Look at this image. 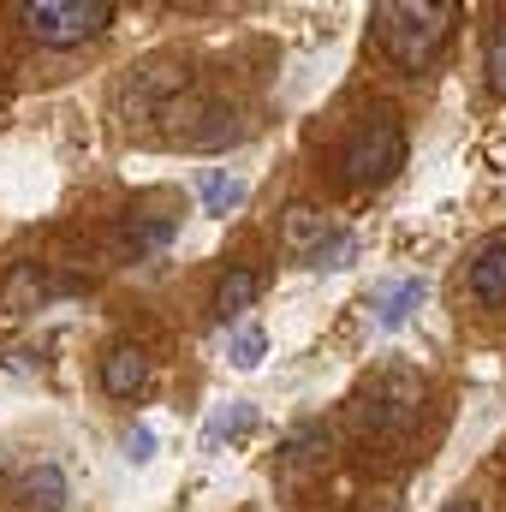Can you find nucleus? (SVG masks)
Returning <instances> with one entry per match:
<instances>
[{
  "instance_id": "f257e3e1",
  "label": "nucleus",
  "mask_w": 506,
  "mask_h": 512,
  "mask_svg": "<svg viewBox=\"0 0 506 512\" xmlns=\"http://www.w3.org/2000/svg\"><path fill=\"white\" fill-rule=\"evenodd\" d=\"M370 18H376V42L387 48V60L399 72H423L453 36L459 0H381Z\"/></svg>"
},
{
  "instance_id": "f03ea898",
  "label": "nucleus",
  "mask_w": 506,
  "mask_h": 512,
  "mask_svg": "<svg viewBox=\"0 0 506 512\" xmlns=\"http://www.w3.org/2000/svg\"><path fill=\"white\" fill-rule=\"evenodd\" d=\"M423 417V376L411 364H381L370 382L358 387V423L364 441H405Z\"/></svg>"
},
{
  "instance_id": "7ed1b4c3",
  "label": "nucleus",
  "mask_w": 506,
  "mask_h": 512,
  "mask_svg": "<svg viewBox=\"0 0 506 512\" xmlns=\"http://www.w3.org/2000/svg\"><path fill=\"white\" fill-rule=\"evenodd\" d=\"M399 167H405V126H399L393 108H376L364 126L346 137V149H340V179H346L352 191H370V185H387Z\"/></svg>"
},
{
  "instance_id": "20e7f679",
  "label": "nucleus",
  "mask_w": 506,
  "mask_h": 512,
  "mask_svg": "<svg viewBox=\"0 0 506 512\" xmlns=\"http://www.w3.org/2000/svg\"><path fill=\"white\" fill-rule=\"evenodd\" d=\"M12 12H18L24 36L42 42V48H78V42H90L114 24L108 0H18Z\"/></svg>"
},
{
  "instance_id": "39448f33",
  "label": "nucleus",
  "mask_w": 506,
  "mask_h": 512,
  "mask_svg": "<svg viewBox=\"0 0 506 512\" xmlns=\"http://www.w3.org/2000/svg\"><path fill=\"white\" fill-rule=\"evenodd\" d=\"M143 382H149V352L131 346V340L108 346V358H102V387H108V399H131V393H143Z\"/></svg>"
},
{
  "instance_id": "423d86ee",
  "label": "nucleus",
  "mask_w": 506,
  "mask_h": 512,
  "mask_svg": "<svg viewBox=\"0 0 506 512\" xmlns=\"http://www.w3.org/2000/svg\"><path fill=\"white\" fill-rule=\"evenodd\" d=\"M173 233H179V215H131L126 227H120V251L131 256V262H143V256H155V251H167L173 245Z\"/></svg>"
},
{
  "instance_id": "0eeeda50",
  "label": "nucleus",
  "mask_w": 506,
  "mask_h": 512,
  "mask_svg": "<svg viewBox=\"0 0 506 512\" xmlns=\"http://www.w3.org/2000/svg\"><path fill=\"white\" fill-rule=\"evenodd\" d=\"M471 298L489 304V310L506 304V239H489L477 251V262H471Z\"/></svg>"
},
{
  "instance_id": "6e6552de",
  "label": "nucleus",
  "mask_w": 506,
  "mask_h": 512,
  "mask_svg": "<svg viewBox=\"0 0 506 512\" xmlns=\"http://www.w3.org/2000/svg\"><path fill=\"white\" fill-rule=\"evenodd\" d=\"M423 292H429V286H423V274L393 280V286L376 298V328H387V334H393V328H405V322H411V310L423 304Z\"/></svg>"
},
{
  "instance_id": "1a4fd4ad",
  "label": "nucleus",
  "mask_w": 506,
  "mask_h": 512,
  "mask_svg": "<svg viewBox=\"0 0 506 512\" xmlns=\"http://www.w3.org/2000/svg\"><path fill=\"white\" fill-rule=\"evenodd\" d=\"M256 292H262V274H256V268H227L221 286H215V322L245 316V310L256 304Z\"/></svg>"
},
{
  "instance_id": "9d476101",
  "label": "nucleus",
  "mask_w": 506,
  "mask_h": 512,
  "mask_svg": "<svg viewBox=\"0 0 506 512\" xmlns=\"http://www.w3.org/2000/svg\"><path fill=\"white\" fill-rule=\"evenodd\" d=\"M24 512H60L66 507V471L54 459H42L36 471H24Z\"/></svg>"
},
{
  "instance_id": "9b49d317",
  "label": "nucleus",
  "mask_w": 506,
  "mask_h": 512,
  "mask_svg": "<svg viewBox=\"0 0 506 512\" xmlns=\"http://www.w3.org/2000/svg\"><path fill=\"white\" fill-rule=\"evenodd\" d=\"M280 239H286V251H316L322 239H328V221H322V209L316 203H292L286 209V227H280Z\"/></svg>"
},
{
  "instance_id": "f8f14e48",
  "label": "nucleus",
  "mask_w": 506,
  "mask_h": 512,
  "mask_svg": "<svg viewBox=\"0 0 506 512\" xmlns=\"http://www.w3.org/2000/svg\"><path fill=\"white\" fill-rule=\"evenodd\" d=\"M42 292H48V286H42V268H36V262H18V268L0 280V310H12V316H18V310H36Z\"/></svg>"
},
{
  "instance_id": "ddd939ff",
  "label": "nucleus",
  "mask_w": 506,
  "mask_h": 512,
  "mask_svg": "<svg viewBox=\"0 0 506 512\" xmlns=\"http://www.w3.org/2000/svg\"><path fill=\"white\" fill-rule=\"evenodd\" d=\"M322 453H328V429H322V423H304V429H292V441L280 447V471H310V465H322Z\"/></svg>"
},
{
  "instance_id": "4468645a",
  "label": "nucleus",
  "mask_w": 506,
  "mask_h": 512,
  "mask_svg": "<svg viewBox=\"0 0 506 512\" xmlns=\"http://www.w3.org/2000/svg\"><path fill=\"white\" fill-rule=\"evenodd\" d=\"M256 423V411L245 405V399H227L215 417H209V429H203V447H221V441H233V435H245Z\"/></svg>"
},
{
  "instance_id": "2eb2a0df",
  "label": "nucleus",
  "mask_w": 506,
  "mask_h": 512,
  "mask_svg": "<svg viewBox=\"0 0 506 512\" xmlns=\"http://www.w3.org/2000/svg\"><path fill=\"white\" fill-rule=\"evenodd\" d=\"M245 197H251V185L233 179V173H209V179H203V209H209V215H233Z\"/></svg>"
},
{
  "instance_id": "dca6fc26",
  "label": "nucleus",
  "mask_w": 506,
  "mask_h": 512,
  "mask_svg": "<svg viewBox=\"0 0 506 512\" xmlns=\"http://www.w3.org/2000/svg\"><path fill=\"white\" fill-rule=\"evenodd\" d=\"M239 137V114L233 108H209V126H197L185 143H197V149H221V143H233Z\"/></svg>"
},
{
  "instance_id": "f3484780",
  "label": "nucleus",
  "mask_w": 506,
  "mask_h": 512,
  "mask_svg": "<svg viewBox=\"0 0 506 512\" xmlns=\"http://www.w3.org/2000/svg\"><path fill=\"white\" fill-rule=\"evenodd\" d=\"M262 352H268V334H262V328H239V334H233V346H227L233 370H256V364H262Z\"/></svg>"
},
{
  "instance_id": "a211bd4d",
  "label": "nucleus",
  "mask_w": 506,
  "mask_h": 512,
  "mask_svg": "<svg viewBox=\"0 0 506 512\" xmlns=\"http://www.w3.org/2000/svg\"><path fill=\"white\" fill-rule=\"evenodd\" d=\"M352 251H358V239H352V233H328V239L310 251V262H316V268H346Z\"/></svg>"
},
{
  "instance_id": "6ab92c4d",
  "label": "nucleus",
  "mask_w": 506,
  "mask_h": 512,
  "mask_svg": "<svg viewBox=\"0 0 506 512\" xmlns=\"http://www.w3.org/2000/svg\"><path fill=\"white\" fill-rule=\"evenodd\" d=\"M489 84L506 96V24L489 36Z\"/></svg>"
},
{
  "instance_id": "aec40b11",
  "label": "nucleus",
  "mask_w": 506,
  "mask_h": 512,
  "mask_svg": "<svg viewBox=\"0 0 506 512\" xmlns=\"http://www.w3.org/2000/svg\"><path fill=\"white\" fill-rule=\"evenodd\" d=\"M126 459H131V465H149V459H155V435H149L143 423L126 435Z\"/></svg>"
},
{
  "instance_id": "412c9836",
  "label": "nucleus",
  "mask_w": 506,
  "mask_h": 512,
  "mask_svg": "<svg viewBox=\"0 0 506 512\" xmlns=\"http://www.w3.org/2000/svg\"><path fill=\"white\" fill-rule=\"evenodd\" d=\"M441 512H483V507H477L471 495H453V501H447V507H441Z\"/></svg>"
}]
</instances>
